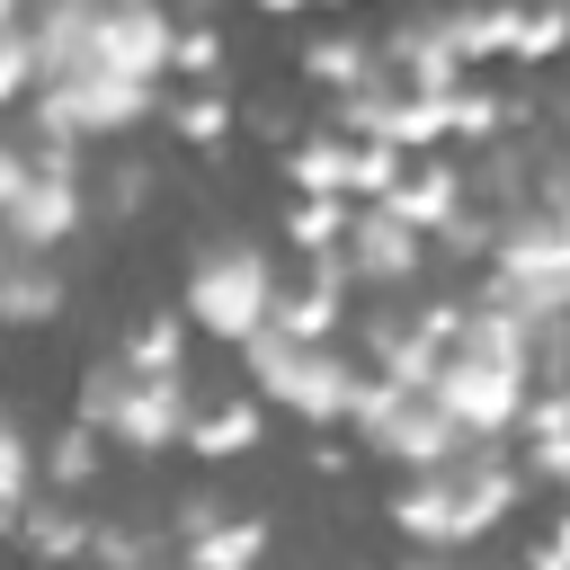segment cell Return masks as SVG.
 <instances>
[{
	"instance_id": "6da1fadb",
	"label": "cell",
	"mask_w": 570,
	"mask_h": 570,
	"mask_svg": "<svg viewBox=\"0 0 570 570\" xmlns=\"http://www.w3.org/2000/svg\"><path fill=\"white\" fill-rule=\"evenodd\" d=\"M525 499V472L499 454V436L463 445L454 463L436 472H410L392 490V525L419 543V552H454V543H481L490 525H508V508Z\"/></svg>"
},
{
	"instance_id": "7a4b0ae2",
	"label": "cell",
	"mask_w": 570,
	"mask_h": 570,
	"mask_svg": "<svg viewBox=\"0 0 570 570\" xmlns=\"http://www.w3.org/2000/svg\"><path fill=\"white\" fill-rule=\"evenodd\" d=\"M534 392H543V374H534V330L508 321V312H490V303H472L463 338L445 347L436 401H445L472 436H508V428H525Z\"/></svg>"
},
{
	"instance_id": "3957f363",
	"label": "cell",
	"mask_w": 570,
	"mask_h": 570,
	"mask_svg": "<svg viewBox=\"0 0 570 570\" xmlns=\"http://www.w3.org/2000/svg\"><path fill=\"white\" fill-rule=\"evenodd\" d=\"M89 214H98V196L80 187V142L18 134L0 151V232L18 249H62Z\"/></svg>"
},
{
	"instance_id": "277c9868",
	"label": "cell",
	"mask_w": 570,
	"mask_h": 570,
	"mask_svg": "<svg viewBox=\"0 0 570 570\" xmlns=\"http://www.w3.org/2000/svg\"><path fill=\"white\" fill-rule=\"evenodd\" d=\"M240 365H249V392H258L267 410H294V419H312V428H347V401H356V383H365V365H356L338 338H285L276 321L240 347Z\"/></svg>"
},
{
	"instance_id": "5b68a950",
	"label": "cell",
	"mask_w": 570,
	"mask_h": 570,
	"mask_svg": "<svg viewBox=\"0 0 570 570\" xmlns=\"http://www.w3.org/2000/svg\"><path fill=\"white\" fill-rule=\"evenodd\" d=\"M71 419H89V428H98L107 445H125V454H169V445H187L196 401H187V383H178V374H142V365L107 356V365H89V374H80Z\"/></svg>"
},
{
	"instance_id": "8992f818",
	"label": "cell",
	"mask_w": 570,
	"mask_h": 570,
	"mask_svg": "<svg viewBox=\"0 0 570 570\" xmlns=\"http://www.w3.org/2000/svg\"><path fill=\"white\" fill-rule=\"evenodd\" d=\"M276 258L258 249V240H205L196 258H187V285H178V312L205 330V338H223V347H249L267 321H276Z\"/></svg>"
},
{
	"instance_id": "52a82bcc",
	"label": "cell",
	"mask_w": 570,
	"mask_h": 570,
	"mask_svg": "<svg viewBox=\"0 0 570 570\" xmlns=\"http://www.w3.org/2000/svg\"><path fill=\"white\" fill-rule=\"evenodd\" d=\"M27 107H36V134H53V142H98V134H134V125L160 107V80L80 71V80H45Z\"/></svg>"
},
{
	"instance_id": "ba28073f",
	"label": "cell",
	"mask_w": 570,
	"mask_h": 570,
	"mask_svg": "<svg viewBox=\"0 0 570 570\" xmlns=\"http://www.w3.org/2000/svg\"><path fill=\"white\" fill-rule=\"evenodd\" d=\"M428 232L419 223H401L383 196L374 205H356V223H347V267H356V285H374V294H410L419 276H428Z\"/></svg>"
},
{
	"instance_id": "9c48e42d",
	"label": "cell",
	"mask_w": 570,
	"mask_h": 570,
	"mask_svg": "<svg viewBox=\"0 0 570 570\" xmlns=\"http://www.w3.org/2000/svg\"><path fill=\"white\" fill-rule=\"evenodd\" d=\"M89 71H134V80H169V71H178V18H169L160 0H107ZM71 80H80V71H71Z\"/></svg>"
},
{
	"instance_id": "30bf717a",
	"label": "cell",
	"mask_w": 570,
	"mask_h": 570,
	"mask_svg": "<svg viewBox=\"0 0 570 570\" xmlns=\"http://www.w3.org/2000/svg\"><path fill=\"white\" fill-rule=\"evenodd\" d=\"M356 347H365V374H392L410 392H436V374H445V338L419 312H374L356 330Z\"/></svg>"
},
{
	"instance_id": "8fae6325",
	"label": "cell",
	"mask_w": 570,
	"mask_h": 570,
	"mask_svg": "<svg viewBox=\"0 0 570 570\" xmlns=\"http://www.w3.org/2000/svg\"><path fill=\"white\" fill-rule=\"evenodd\" d=\"M347 285H356L347 249H321V258H303V276L276 294V330H285V338H330V330L347 321Z\"/></svg>"
},
{
	"instance_id": "7c38bea8",
	"label": "cell",
	"mask_w": 570,
	"mask_h": 570,
	"mask_svg": "<svg viewBox=\"0 0 570 570\" xmlns=\"http://www.w3.org/2000/svg\"><path fill=\"white\" fill-rule=\"evenodd\" d=\"M463 445H481V436H472L436 392H410V410L392 419V436H383L374 454H383V463H401V472H436V463H454Z\"/></svg>"
},
{
	"instance_id": "4fadbf2b",
	"label": "cell",
	"mask_w": 570,
	"mask_h": 570,
	"mask_svg": "<svg viewBox=\"0 0 570 570\" xmlns=\"http://www.w3.org/2000/svg\"><path fill=\"white\" fill-rule=\"evenodd\" d=\"M525 9H534V0H445L436 27H445V45H454L463 62H517Z\"/></svg>"
},
{
	"instance_id": "5bb4252c",
	"label": "cell",
	"mask_w": 570,
	"mask_h": 570,
	"mask_svg": "<svg viewBox=\"0 0 570 570\" xmlns=\"http://www.w3.org/2000/svg\"><path fill=\"white\" fill-rule=\"evenodd\" d=\"M62 303H71V276L53 267V249H18L9 240V258H0V321L9 330H45Z\"/></svg>"
},
{
	"instance_id": "9a60e30c",
	"label": "cell",
	"mask_w": 570,
	"mask_h": 570,
	"mask_svg": "<svg viewBox=\"0 0 570 570\" xmlns=\"http://www.w3.org/2000/svg\"><path fill=\"white\" fill-rule=\"evenodd\" d=\"M383 53H392V80H401V89H436V98H445V89H463V80H472V62L445 45V27H436V18L392 27V36H383Z\"/></svg>"
},
{
	"instance_id": "2e32d148",
	"label": "cell",
	"mask_w": 570,
	"mask_h": 570,
	"mask_svg": "<svg viewBox=\"0 0 570 570\" xmlns=\"http://www.w3.org/2000/svg\"><path fill=\"white\" fill-rule=\"evenodd\" d=\"M383 205H392L401 223H419V232L436 240V232H445V223H454V214L472 205V178H463V169H454L445 151H428V160H410V178H401V187H392Z\"/></svg>"
},
{
	"instance_id": "e0dca14e",
	"label": "cell",
	"mask_w": 570,
	"mask_h": 570,
	"mask_svg": "<svg viewBox=\"0 0 570 570\" xmlns=\"http://www.w3.org/2000/svg\"><path fill=\"white\" fill-rule=\"evenodd\" d=\"M9 534H18V543H27V561H45V570L89 561V543H98V525H89L71 499H36V508H18V517H9Z\"/></svg>"
},
{
	"instance_id": "ac0fdd59",
	"label": "cell",
	"mask_w": 570,
	"mask_h": 570,
	"mask_svg": "<svg viewBox=\"0 0 570 570\" xmlns=\"http://www.w3.org/2000/svg\"><path fill=\"white\" fill-rule=\"evenodd\" d=\"M258 436H267V401H258V392H232V401H196L187 454H205V463H232V454H249Z\"/></svg>"
},
{
	"instance_id": "d6986e66",
	"label": "cell",
	"mask_w": 570,
	"mask_h": 570,
	"mask_svg": "<svg viewBox=\"0 0 570 570\" xmlns=\"http://www.w3.org/2000/svg\"><path fill=\"white\" fill-rule=\"evenodd\" d=\"M303 71H312L330 98H347V89H383V80H392V53L365 45V36H312V45H303Z\"/></svg>"
},
{
	"instance_id": "ffe728a7",
	"label": "cell",
	"mask_w": 570,
	"mask_h": 570,
	"mask_svg": "<svg viewBox=\"0 0 570 570\" xmlns=\"http://www.w3.org/2000/svg\"><path fill=\"white\" fill-rule=\"evenodd\" d=\"M178 561H187V570H258V561H267V525L232 508L223 525H205L196 543H178Z\"/></svg>"
},
{
	"instance_id": "44dd1931",
	"label": "cell",
	"mask_w": 570,
	"mask_h": 570,
	"mask_svg": "<svg viewBox=\"0 0 570 570\" xmlns=\"http://www.w3.org/2000/svg\"><path fill=\"white\" fill-rule=\"evenodd\" d=\"M36 499H45V445H36L27 419H9V428H0V517H18V508H36Z\"/></svg>"
},
{
	"instance_id": "7402d4cb",
	"label": "cell",
	"mask_w": 570,
	"mask_h": 570,
	"mask_svg": "<svg viewBox=\"0 0 570 570\" xmlns=\"http://www.w3.org/2000/svg\"><path fill=\"white\" fill-rule=\"evenodd\" d=\"M285 178H294V196H347V134L338 125L330 134H303L285 151Z\"/></svg>"
},
{
	"instance_id": "603a6c76",
	"label": "cell",
	"mask_w": 570,
	"mask_h": 570,
	"mask_svg": "<svg viewBox=\"0 0 570 570\" xmlns=\"http://www.w3.org/2000/svg\"><path fill=\"white\" fill-rule=\"evenodd\" d=\"M347 223H356V196H294L285 240H294L303 258H321V249H347Z\"/></svg>"
},
{
	"instance_id": "cb8c5ba5",
	"label": "cell",
	"mask_w": 570,
	"mask_h": 570,
	"mask_svg": "<svg viewBox=\"0 0 570 570\" xmlns=\"http://www.w3.org/2000/svg\"><path fill=\"white\" fill-rule=\"evenodd\" d=\"M187 330H196L187 312H151V321H134V330H125V347H116V356H125V365H142V374H178V365H187Z\"/></svg>"
},
{
	"instance_id": "d4e9b609",
	"label": "cell",
	"mask_w": 570,
	"mask_h": 570,
	"mask_svg": "<svg viewBox=\"0 0 570 570\" xmlns=\"http://www.w3.org/2000/svg\"><path fill=\"white\" fill-rule=\"evenodd\" d=\"M98 445H107V436H98L89 419L53 428V436H45V481H53V490H89V481H98Z\"/></svg>"
},
{
	"instance_id": "484cf974",
	"label": "cell",
	"mask_w": 570,
	"mask_h": 570,
	"mask_svg": "<svg viewBox=\"0 0 570 570\" xmlns=\"http://www.w3.org/2000/svg\"><path fill=\"white\" fill-rule=\"evenodd\" d=\"M410 410V383H392V374H365L356 383V401H347V428H356V445L374 454L383 436H392V419Z\"/></svg>"
},
{
	"instance_id": "4316f807",
	"label": "cell",
	"mask_w": 570,
	"mask_h": 570,
	"mask_svg": "<svg viewBox=\"0 0 570 570\" xmlns=\"http://www.w3.org/2000/svg\"><path fill=\"white\" fill-rule=\"evenodd\" d=\"M169 134L196 142V151H223V142H232V98H223V89H187V98L169 107Z\"/></svg>"
},
{
	"instance_id": "83f0119b",
	"label": "cell",
	"mask_w": 570,
	"mask_h": 570,
	"mask_svg": "<svg viewBox=\"0 0 570 570\" xmlns=\"http://www.w3.org/2000/svg\"><path fill=\"white\" fill-rule=\"evenodd\" d=\"M45 89V53H36V27L27 18H9V36H0V98L9 107H27Z\"/></svg>"
},
{
	"instance_id": "f1b7e54d",
	"label": "cell",
	"mask_w": 570,
	"mask_h": 570,
	"mask_svg": "<svg viewBox=\"0 0 570 570\" xmlns=\"http://www.w3.org/2000/svg\"><path fill=\"white\" fill-rule=\"evenodd\" d=\"M517 436H525V472L570 490V419H525Z\"/></svg>"
},
{
	"instance_id": "f546056e",
	"label": "cell",
	"mask_w": 570,
	"mask_h": 570,
	"mask_svg": "<svg viewBox=\"0 0 570 570\" xmlns=\"http://www.w3.org/2000/svg\"><path fill=\"white\" fill-rule=\"evenodd\" d=\"M223 53H232V45H223V27H205V18H196V27H178V80L214 89V80H223Z\"/></svg>"
},
{
	"instance_id": "4dcf8cb0",
	"label": "cell",
	"mask_w": 570,
	"mask_h": 570,
	"mask_svg": "<svg viewBox=\"0 0 570 570\" xmlns=\"http://www.w3.org/2000/svg\"><path fill=\"white\" fill-rule=\"evenodd\" d=\"M436 249H445V258H481V267H490V249H499V214H490V205H463V214L436 232Z\"/></svg>"
},
{
	"instance_id": "1f68e13d",
	"label": "cell",
	"mask_w": 570,
	"mask_h": 570,
	"mask_svg": "<svg viewBox=\"0 0 570 570\" xmlns=\"http://www.w3.org/2000/svg\"><path fill=\"white\" fill-rule=\"evenodd\" d=\"M570 45V0H534L525 9V45H517V62H552Z\"/></svg>"
},
{
	"instance_id": "d6a6232c",
	"label": "cell",
	"mask_w": 570,
	"mask_h": 570,
	"mask_svg": "<svg viewBox=\"0 0 570 570\" xmlns=\"http://www.w3.org/2000/svg\"><path fill=\"white\" fill-rule=\"evenodd\" d=\"M142 205H151V169H142V160H116L107 187H98V214H107V223H134Z\"/></svg>"
},
{
	"instance_id": "836d02e7",
	"label": "cell",
	"mask_w": 570,
	"mask_h": 570,
	"mask_svg": "<svg viewBox=\"0 0 570 570\" xmlns=\"http://www.w3.org/2000/svg\"><path fill=\"white\" fill-rule=\"evenodd\" d=\"M534 205L570 232V142H543V160H534Z\"/></svg>"
},
{
	"instance_id": "e575fe53",
	"label": "cell",
	"mask_w": 570,
	"mask_h": 570,
	"mask_svg": "<svg viewBox=\"0 0 570 570\" xmlns=\"http://www.w3.org/2000/svg\"><path fill=\"white\" fill-rule=\"evenodd\" d=\"M223 517H232V508L196 490V499H178V508H169V534H178V543H196V534H205V525H223Z\"/></svg>"
},
{
	"instance_id": "d590c367",
	"label": "cell",
	"mask_w": 570,
	"mask_h": 570,
	"mask_svg": "<svg viewBox=\"0 0 570 570\" xmlns=\"http://www.w3.org/2000/svg\"><path fill=\"white\" fill-rule=\"evenodd\" d=\"M525 570H570V508L534 534V552H525Z\"/></svg>"
},
{
	"instance_id": "8d00e7d4",
	"label": "cell",
	"mask_w": 570,
	"mask_h": 570,
	"mask_svg": "<svg viewBox=\"0 0 570 570\" xmlns=\"http://www.w3.org/2000/svg\"><path fill=\"white\" fill-rule=\"evenodd\" d=\"M525 419H570V383H561V392H534V410H525Z\"/></svg>"
},
{
	"instance_id": "74e56055",
	"label": "cell",
	"mask_w": 570,
	"mask_h": 570,
	"mask_svg": "<svg viewBox=\"0 0 570 570\" xmlns=\"http://www.w3.org/2000/svg\"><path fill=\"white\" fill-rule=\"evenodd\" d=\"M392 570H445V552H410V561H392Z\"/></svg>"
},
{
	"instance_id": "f35d334b",
	"label": "cell",
	"mask_w": 570,
	"mask_h": 570,
	"mask_svg": "<svg viewBox=\"0 0 570 570\" xmlns=\"http://www.w3.org/2000/svg\"><path fill=\"white\" fill-rule=\"evenodd\" d=\"M258 9H267V18H294V9H312V0H258Z\"/></svg>"
},
{
	"instance_id": "ab89813d",
	"label": "cell",
	"mask_w": 570,
	"mask_h": 570,
	"mask_svg": "<svg viewBox=\"0 0 570 570\" xmlns=\"http://www.w3.org/2000/svg\"><path fill=\"white\" fill-rule=\"evenodd\" d=\"M0 9H9V18H27V9H36V0H0Z\"/></svg>"
},
{
	"instance_id": "60d3db41",
	"label": "cell",
	"mask_w": 570,
	"mask_h": 570,
	"mask_svg": "<svg viewBox=\"0 0 570 570\" xmlns=\"http://www.w3.org/2000/svg\"><path fill=\"white\" fill-rule=\"evenodd\" d=\"M330 9H356V0H330Z\"/></svg>"
}]
</instances>
